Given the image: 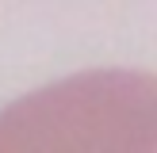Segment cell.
Masks as SVG:
<instances>
[{"label":"cell","mask_w":157,"mask_h":153,"mask_svg":"<svg viewBox=\"0 0 157 153\" xmlns=\"http://www.w3.org/2000/svg\"><path fill=\"white\" fill-rule=\"evenodd\" d=\"M0 153H157V80L84 69L0 107Z\"/></svg>","instance_id":"1"}]
</instances>
